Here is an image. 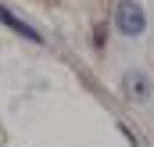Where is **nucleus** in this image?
<instances>
[{
	"mask_svg": "<svg viewBox=\"0 0 154 147\" xmlns=\"http://www.w3.org/2000/svg\"><path fill=\"white\" fill-rule=\"evenodd\" d=\"M115 25H118L122 36L136 39L143 29H147V14H143V7H140L136 0H118V7H115Z\"/></svg>",
	"mask_w": 154,
	"mask_h": 147,
	"instance_id": "1",
	"label": "nucleus"
},
{
	"mask_svg": "<svg viewBox=\"0 0 154 147\" xmlns=\"http://www.w3.org/2000/svg\"><path fill=\"white\" fill-rule=\"evenodd\" d=\"M122 93H125V101H147L151 97V79L143 72H125L122 75Z\"/></svg>",
	"mask_w": 154,
	"mask_h": 147,
	"instance_id": "2",
	"label": "nucleus"
},
{
	"mask_svg": "<svg viewBox=\"0 0 154 147\" xmlns=\"http://www.w3.org/2000/svg\"><path fill=\"white\" fill-rule=\"evenodd\" d=\"M0 22H4L7 29H14V33H22L25 39H32V43H43V36H39L36 29H32V25H25V22H22L18 14H11V11H7L4 4H0Z\"/></svg>",
	"mask_w": 154,
	"mask_h": 147,
	"instance_id": "3",
	"label": "nucleus"
}]
</instances>
